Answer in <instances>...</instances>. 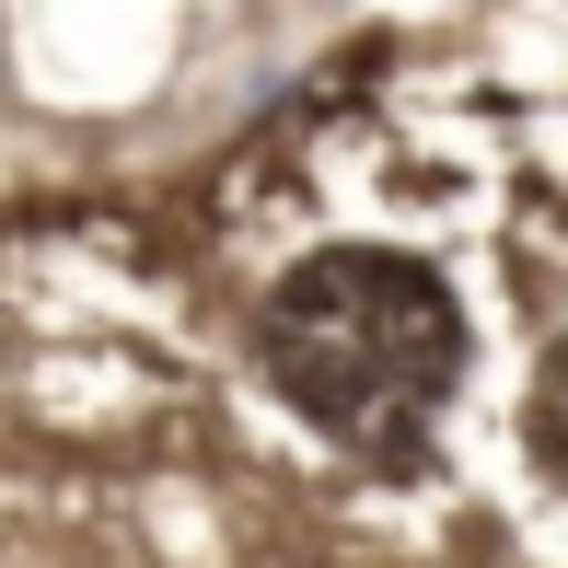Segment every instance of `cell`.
I'll list each match as a JSON object with an SVG mask.
<instances>
[{"label": "cell", "instance_id": "2", "mask_svg": "<svg viewBox=\"0 0 568 568\" xmlns=\"http://www.w3.org/2000/svg\"><path fill=\"white\" fill-rule=\"evenodd\" d=\"M510 429H523V464L568 499V337H546V359L523 372V418Z\"/></svg>", "mask_w": 568, "mask_h": 568}, {"label": "cell", "instance_id": "1", "mask_svg": "<svg viewBox=\"0 0 568 568\" xmlns=\"http://www.w3.org/2000/svg\"><path fill=\"white\" fill-rule=\"evenodd\" d=\"M255 372L372 476H429L442 406L476 372V314L418 244H314L255 302Z\"/></svg>", "mask_w": 568, "mask_h": 568}]
</instances>
